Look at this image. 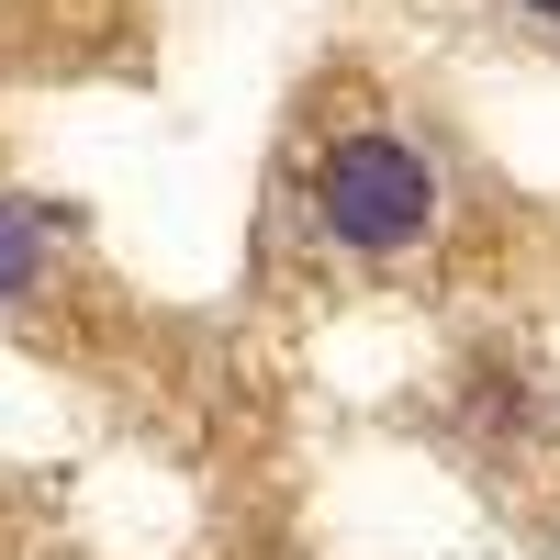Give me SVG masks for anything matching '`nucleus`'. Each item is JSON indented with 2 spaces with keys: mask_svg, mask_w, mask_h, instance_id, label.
Wrapping results in <instances>:
<instances>
[{
  "mask_svg": "<svg viewBox=\"0 0 560 560\" xmlns=\"http://www.w3.org/2000/svg\"><path fill=\"white\" fill-rule=\"evenodd\" d=\"M314 224H325L348 258H404V247H427V224H438V168H427V147L393 135V124L337 135V147L314 158Z\"/></svg>",
  "mask_w": 560,
  "mask_h": 560,
  "instance_id": "1",
  "label": "nucleus"
},
{
  "mask_svg": "<svg viewBox=\"0 0 560 560\" xmlns=\"http://www.w3.org/2000/svg\"><path fill=\"white\" fill-rule=\"evenodd\" d=\"M57 224H79V202H23V191H0V303L45 280V236H57Z\"/></svg>",
  "mask_w": 560,
  "mask_h": 560,
  "instance_id": "2",
  "label": "nucleus"
},
{
  "mask_svg": "<svg viewBox=\"0 0 560 560\" xmlns=\"http://www.w3.org/2000/svg\"><path fill=\"white\" fill-rule=\"evenodd\" d=\"M516 12H538V23H560V0H516Z\"/></svg>",
  "mask_w": 560,
  "mask_h": 560,
  "instance_id": "3",
  "label": "nucleus"
}]
</instances>
